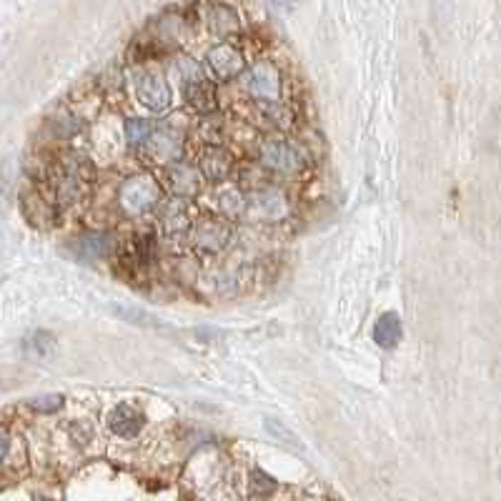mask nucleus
I'll list each match as a JSON object with an SVG mask.
<instances>
[{"label": "nucleus", "mask_w": 501, "mask_h": 501, "mask_svg": "<svg viewBox=\"0 0 501 501\" xmlns=\"http://www.w3.org/2000/svg\"><path fill=\"white\" fill-rule=\"evenodd\" d=\"M249 93L256 100L274 103L281 98V71L274 63L259 61L249 71Z\"/></svg>", "instance_id": "6"}, {"label": "nucleus", "mask_w": 501, "mask_h": 501, "mask_svg": "<svg viewBox=\"0 0 501 501\" xmlns=\"http://www.w3.org/2000/svg\"><path fill=\"white\" fill-rule=\"evenodd\" d=\"M231 241V225L218 221V218H206L196 225V246L200 250L216 253L221 250Z\"/></svg>", "instance_id": "12"}, {"label": "nucleus", "mask_w": 501, "mask_h": 501, "mask_svg": "<svg viewBox=\"0 0 501 501\" xmlns=\"http://www.w3.org/2000/svg\"><path fill=\"white\" fill-rule=\"evenodd\" d=\"M199 171L208 181H225L231 175V171H234V158L221 146H206V149L200 150Z\"/></svg>", "instance_id": "10"}, {"label": "nucleus", "mask_w": 501, "mask_h": 501, "mask_svg": "<svg viewBox=\"0 0 501 501\" xmlns=\"http://www.w3.org/2000/svg\"><path fill=\"white\" fill-rule=\"evenodd\" d=\"M63 396L61 394H46V396H38V399L30 401V409L40 413H53L58 412L63 406Z\"/></svg>", "instance_id": "22"}, {"label": "nucleus", "mask_w": 501, "mask_h": 501, "mask_svg": "<svg viewBox=\"0 0 501 501\" xmlns=\"http://www.w3.org/2000/svg\"><path fill=\"white\" fill-rule=\"evenodd\" d=\"M138 100L150 111H166L171 106V86L161 73H143L136 83Z\"/></svg>", "instance_id": "7"}, {"label": "nucleus", "mask_w": 501, "mask_h": 501, "mask_svg": "<svg viewBox=\"0 0 501 501\" xmlns=\"http://www.w3.org/2000/svg\"><path fill=\"white\" fill-rule=\"evenodd\" d=\"M183 200L186 199L174 200L171 206L163 208V228H166V234H186L191 228V213H188Z\"/></svg>", "instance_id": "18"}, {"label": "nucleus", "mask_w": 501, "mask_h": 501, "mask_svg": "<svg viewBox=\"0 0 501 501\" xmlns=\"http://www.w3.org/2000/svg\"><path fill=\"white\" fill-rule=\"evenodd\" d=\"M23 213L25 218L33 225H38V228H48V225L55 224V218H58L55 206H50L48 200L43 199L38 191H28L23 196Z\"/></svg>", "instance_id": "13"}, {"label": "nucleus", "mask_w": 501, "mask_h": 501, "mask_svg": "<svg viewBox=\"0 0 501 501\" xmlns=\"http://www.w3.org/2000/svg\"><path fill=\"white\" fill-rule=\"evenodd\" d=\"M156 261V236L146 234V236H136L128 249H125V263H131L138 271H146L149 266Z\"/></svg>", "instance_id": "15"}, {"label": "nucleus", "mask_w": 501, "mask_h": 501, "mask_svg": "<svg viewBox=\"0 0 501 501\" xmlns=\"http://www.w3.org/2000/svg\"><path fill=\"white\" fill-rule=\"evenodd\" d=\"M250 497H271L276 491V481L266 471H250Z\"/></svg>", "instance_id": "21"}, {"label": "nucleus", "mask_w": 501, "mask_h": 501, "mask_svg": "<svg viewBox=\"0 0 501 501\" xmlns=\"http://www.w3.org/2000/svg\"><path fill=\"white\" fill-rule=\"evenodd\" d=\"M261 163L276 174H299L303 168V153L288 140L268 138L261 146Z\"/></svg>", "instance_id": "4"}, {"label": "nucleus", "mask_w": 501, "mask_h": 501, "mask_svg": "<svg viewBox=\"0 0 501 501\" xmlns=\"http://www.w3.org/2000/svg\"><path fill=\"white\" fill-rule=\"evenodd\" d=\"M166 183L178 199H193L200 191V171L178 161L166 171Z\"/></svg>", "instance_id": "9"}, {"label": "nucleus", "mask_w": 501, "mask_h": 501, "mask_svg": "<svg viewBox=\"0 0 501 501\" xmlns=\"http://www.w3.org/2000/svg\"><path fill=\"white\" fill-rule=\"evenodd\" d=\"M73 249L81 259L98 261V259H106L113 250V238L108 234H86V236H81L75 241Z\"/></svg>", "instance_id": "16"}, {"label": "nucleus", "mask_w": 501, "mask_h": 501, "mask_svg": "<svg viewBox=\"0 0 501 501\" xmlns=\"http://www.w3.org/2000/svg\"><path fill=\"white\" fill-rule=\"evenodd\" d=\"M150 136H153V125H150L149 121H143V118H131V121L125 123V138H128V143L140 146V143L150 140Z\"/></svg>", "instance_id": "19"}, {"label": "nucleus", "mask_w": 501, "mask_h": 501, "mask_svg": "<svg viewBox=\"0 0 501 501\" xmlns=\"http://www.w3.org/2000/svg\"><path fill=\"white\" fill-rule=\"evenodd\" d=\"M93 186V166L83 156H68L58 166L55 175V196L63 206H73L78 200L88 196Z\"/></svg>", "instance_id": "1"}, {"label": "nucleus", "mask_w": 501, "mask_h": 501, "mask_svg": "<svg viewBox=\"0 0 501 501\" xmlns=\"http://www.w3.org/2000/svg\"><path fill=\"white\" fill-rule=\"evenodd\" d=\"M301 0H268V8L276 13V15H284V13H291Z\"/></svg>", "instance_id": "23"}, {"label": "nucleus", "mask_w": 501, "mask_h": 501, "mask_svg": "<svg viewBox=\"0 0 501 501\" xmlns=\"http://www.w3.org/2000/svg\"><path fill=\"white\" fill-rule=\"evenodd\" d=\"M243 208L253 221H281L288 213L286 196L276 188H261L243 199Z\"/></svg>", "instance_id": "5"}, {"label": "nucleus", "mask_w": 501, "mask_h": 501, "mask_svg": "<svg viewBox=\"0 0 501 501\" xmlns=\"http://www.w3.org/2000/svg\"><path fill=\"white\" fill-rule=\"evenodd\" d=\"M143 424H146L143 413L138 412V409H133L131 403H118V406L111 412V416H108L111 431L121 438L138 437L140 429H143Z\"/></svg>", "instance_id": "11"}, {"label": "nucleus", "mask_w": 501, "mask_h": 501, "mask_svg": "<svg viewBox=\"0 0 501 501\" xmlns=\"http://www.w3.org/2000/svg\"><path fill=\"white\" fill-rule=\"evenodd\" d=\"M374 341L381 349H394L401 341V318L399 313L388 311L378 316L374 324Z\"/></svg>", "instance_id": "17"}, {"label": "nucleus", "mask_w": 501, "mask_h": 501, "mask_svg": "<svg viewBox=\"0 0 501 501\" xmlns=\"http://www.w3.org/2000/svg\"><path fill=\"white\" fill-rule=\"evenodd\" d=\"M206 21H208V28H211L216 36L228 38L241 33V18H238V13L234 11L231 5H224V3L211 5V8H208V15H206Z\"/></svg>", "instance_id": "14"}, {"label": "nucleus", "mask_w": 501, "mask_h": 501, "mask_svg": "<svg viewBox=\"0 0 501 501\" xmlns=\"http://www.w3.org/2000/svg\"><path fill=\"white\" fill-rule=\"evenodd\" d=\"M266 431H268V434H271L278 444H286V446H291V449H296V451L303 449V446H301L299 437H296L291 429H286V426L281 424V421H276V419H266Z\"/></svg>", "instance_id": "20"}, {"label": "nucleus", "mask_w": 501, "mask_h": 501, "mask_svg": "<svg viewBox=\"0 0 501 501\" xmlns=\"http://www.w3.org/2000/svg\"><path fill=\"white\" fill-rule=\"evenodd\" d=\"M161 203V188L156 181H150L146 175L140 178H131L125 181L121 188V206L131 216H140V213L153 211Z\"/></svg>", "instance_id": "3"}, {"label": "nucleus", "mask_w": 501, "mask_h": 501, "mask_svg": "<svg viewBox=\"0 0 501 501\" xmlns=\"http://www.w3.org/2000/svg\"><path fill=\"white\" fill-rule=\"evenodd\" d=\"M11 446H13V437L0 426V462H5L8 459V454H11Z\"/></svg>", "instance_id": "24"}, {"label": "nucleus", "mask_w": 501, "mask_h": 501, "mask_svg": "<svg viewBox=\"0 0 501 501\" xmlns=\"http://www.w3.org/2000/svg\"><path fill=\"white\" fill-rule=\"evenodd\" d=\"M175 73L183 83V93H186V100L200 113H211L216 111V88L213 83L203 75L200 65L191 58H181L175 61Z\"/></svg>", "instance_id": "2"}, {"label": "nucleus", "mask_w": 501, "mask_h": 501, "mask_svg": "<svg viewBox=\"0 0 501 501\" xmlns=\"http://www.w3.org/2000/svg\"><path fill=\"white\" fill-rule=\"evenodd\" d=\"M206 61L211 65V71L216 73V78L221 81H234L236 75H241L243 71V53L238 48H234L231 43H218L208 50Z\"/></svg>", "instance_id": "8"}]
</instances>
